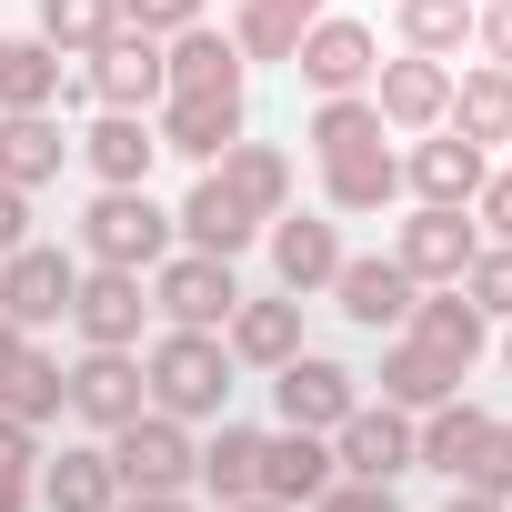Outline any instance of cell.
<instances>
[{
  "mask_svg": "<svg viewBox=\"0 0 512 512\" xmlns=\"http://www.w3.org/2000/svg\"><path fill=\"white\" fill-rule=\"evenodd\" d=\"M412 272L392 262V251H372V262H352V251H342V272H332V312L352 322V332H402L412 322Z\"/></svg>",
  "mask_w": 512,
  "mask_h": 512,
  "instance_id": "9a60e30c",
  "label": "cell"
},
{
  "mask_svg": "<svg viewBox=\"0 0 512 512\" xmlns=\"http://www.w3.org/2000/svg\"><path fill=\"white\" fill-rule=\"evenodd\" d=\"M231 342L221 332H161L151 352H141V382H151V412H171V422H221V402H231Z\"/></svg>",
  "mask_w": 512,
  "mask_h": 512,
  "instance_id": "6da1fadb",
  "label": "cell"
},
{
  "mask_svg": "<svg viewBox=\"0 0 512 512\" xmlns=\"http://www.w3.org/2000/svg\"><path fill=\"white\" fill-rule=\"evenodd\" d=\"M231 302H241V282H231V262H211V251H161V262H151V312H161V322L221 332Z\"/></svg>",
  "mask_w": 512,
  "mask_h": 512,
  "instance_id": "8992f818",
  "label": "cell"
},
{
  "mask_svg": "<svg viewBox=\"0 0 512 512\" xmlns=\"http://www.w3.org/2000/svg\"><path fill=\"white\" fill-rule=\"evenodd\" d=\"M502 372H512V322H502Z\"/></svg>",
  "mask_w": 512,
  "mask_h": 512,
  "instance_id": "816d5d0a",
  "label": "cell"
},
{
  "mask_svg": "<svg viewBox=\"0 0 512 512\" xmlns=\"http://www.w3.org/2000/svg\"><path fill=\"white\" fill-rule=\"evenodd\" d=\"M462 482H472V492H492V502H512V422H492V432L472 442V462H462Z\"/></svg>",
  "mask_w": 512,
  "mask_h": 512,
  "instance_id": "f35d334b",
  "label": "cell"
},
{
  "mask_svg": "<svg viewBox=\"0 0 512 512\" xmlns=\"http://www.w3.org/2000/svg\"><path fill=\"white\" fill-rule=\"evenodd\" d=\"M292 71H302L312 91H372V71H382V41H372V21H352V11H322V21L302 31Z\"/></svg>",
  "mask_w": 512,
  "mask_h": 512,
  "instance_id": "7c38bea8",
  "label": "cell"
},
{
  "mask_svg": "<svg viewBox=\"0 0 512 512\" xmlns=\"http://www.w3.org/2000/svg\"><path fill=\"white\" fill-rule=\"evenodd\" d=\"M472 41H482V51L512 71V0H482V11H472Z\"/></svg>",
  "mask_w": 512,
  "mask_h": 512,
  "instance_id": "ee69618b",
  "label": "cell"
},
{
  "mask_svg": "<svg viewBox=\"0 0 512 512\" xmlns=\"http://www.w3.org/2000/svg\"><path fill=\"white\" fill-rule=\"evenodd\" d=\"M462 292H472V312H482V322H512V241H482V251H472Z\"/></svg>",
  "mask_w": 512,
  "mask_h": 512,
  "instance_id": "74e56055",
  "label": "cell"
},
{
  "mask_svg": "<svg viewBox=\"0 0 512 512\" xmlns=\"http://www.w3.org/2000/svg\"><path fill=\"white\" fill-rule=\"evenodd\" d=\"M141 322H151V282L121 272V262H91L81 292H71V332L91 352H141Z\"/></svg>",
  "mask_w": 512,
  "mask_h": 512,
  "instance_id": "52a82bcc",
  "label": "cell"
},
{
  "mask_svg": "<svg viewBox=\"0 0 512 512\" xmlns=\"http://www.w3.org/2000/svg\"><path fill=\"white\" fill-rule=\"evenodd\" d=\"M111 472H121V492H191L201 442H191V422H171V412H131V422L111 432Z\"/></svg>",
  "mask_w": 512,
  "mask_h": 512,
  "instance_id": "3957f363",
  "label": "cell"
},
{
  "mask_svg": "<svg viewBox=\"0 0 512 512\" xmlns=\"http://www.w3.org/2000/svg\"><path fill=\"white\" fill-rule=\"evenodd\" d=\"M161 71H171V91H241V51H231V31H211V21L171 31V41H161Z\"/></svg>",
  "mask_w": 512,
  "mask_h": 512,
  "instance_id": "f546056e",
  "label": "cell"
},
{
  "mask_svg": "<svg viewBox=\"0 0 512 512\" xmlns=\"http://www.w3.org/2000/svg\"><path fill=\"white\" fill-rule=\"evenodd\" d=\"M71 412H81L91 432H121L131 412H151L141 352H91V342H81V362H71Z\"/></svg>",
  "mask_w": 512,
  "mask_h": 512,
  "instance_id": "2e32d148",
  "label": "cell"
},
{
  "mask_svg": "<svg viewBox=\"0 0 512 512\" xmlns=\"http://www.w3.org/2000/svg\"><path fill=\"white\" fill-rule=\"evenodd\" d=\"M171 231H181V251H211V262H241L251 241H262V211H251L221 171H201L191 181V201L171 211Z\"/></svg>",
  "mask_w": 512,
  "mask_h": 512,
  "instance_id": "5bb4252c",
  "label": "cell"
},
{
  "mask_svg": "<svg viewBox=\"0 0 512 512\" xmlns=\"http://www.w3.org/2000/svg\"><path fill=\"white\" fill-rule=\"evenodd\" d=\"M71 151L91 161V181H151V161H161V131H151V111H101V121H91Z\"/></svg>",
  "mask_w": 512,
  "mask_h": 512,
  "instance_id": "7402d4cb",
  "label": "cell"
},
{
  "mask_svg": "<svg viewBox=\"0 0 512 512\" xmlns=\"http://www.w3.org/2000/svg\"><path fill=\"white\" fill-rule=\"evenodd\" d=\"M492 432V412L482 402H432V412H412V452H422V472H442V482H462V462H472V442Z\"/></svg>",
  "mask_w": 512,
  "mask_h": 512,
  "instance_id": "83f0119b",
  "label": "cell"
},
{
  "mask_svg": "<svg viewBox=\"0 0 512 512\" xmlns=\"http://www.w3.org/2000/svg\"><path fill=\"white\" fill-rule=\"evenodd\" d=\"M71 292H81V262H71L61 241H21V251H0V312H11L21 332L71 322Z\"/></svg>",
  "mask_w": 512,
  "mask_h": 512,
  "instance_id": "5b68a950",
  "label": "cell"
},
{
  "mask_svg": "<svg viewBox=\"0 0 512 512\" xmlns=\"http://www.w3.org/2000/svg\"><path fill=\"white\" fill-rule=\"evenodd\" d=\"M61 161H71V131L51 111H0V181L41 191V181H61Z\"/></svg>",
  "mask_w": 512,
  "mask_h": 512,
  "instance_id": "484cf974",
  "label": "cell"
},
{
  "mask_svg": "<svg viewBox=\"0 0 512 512\" xmlns=\"http://www.w3.org/2000/svg\"><path fill=\"white\" fill-rule=\"evenodd\" d=\"M302 512H402V502H392V482H362V472H332V482H322V492H312Z\"/></svg>",
  "mask_w": 512,
  "mask_h": 512,
  "instance_id": "ab89813d",
  "label": "cell"
},
{
  "mask_svg": "<svg viewBox=\"0 0 512 512\" xmlns=\"http://www.w3.org/2000/svg\"><path fill=\"white\" fill-rule=\"evenodd\" d=\"M402 332H412L422 352L462 362V372H472V362H482V342H492V322L472 312V292H462V282H442V292H412V322H402Z\"/></svg>",
  "mask_w": 512,
  "mask_h": 512,
  "instance_id": "44dd1931",
  "label": "cell"
},
{
  "mask_svg": "<svg viewBox=\"0 0 512 512\" xmlns=\"http://www.w3.org/2000/svg\"><path fill=\"white\" fill-rule=\"evenodd\" d=\"M221 342H231V362L241 372H282L292 352H302V302L292 292H262V302H231V322H221Z\"/></svg>",
  "mask_w": 512,
  "mask_h": 512,
  "instance_id": "d6986e66",
  "label": "cell"
},
{
  "mask_svg": "<svg viewBox=\"0 0 512 512\" xmlns=\"http://www.w3.org/2000/svg\"><path fill=\"white\" fill-rule=\"evenodd\" d=\"M352 402H362V372L332 362V352H292V362L272 372V412H282L292 432H332Z\"/></svg>",
  "mask_w": 512,
  "mask_h": 512,
  "instance_id": "8fae6325",
  "label": "cell"
},
{
  "mask_svg": "<svg viewBox=\"0 0 512 512\" xmlns=\"http://www.w3.org/2000/svg\"><path fill=\"white\" fill-rule=\"evenodd\" d=\"M322 11H332V0H241V11H231V51L241 61H292Z\"/></svg>",
  "mask_w": 512,
  "mask_h": 512,
  "instance_id": "4316f807",
  "label": "cell"
},
{
  "mask_svg": "<svg viewBox=\"0 0 512 512\" xmlns=\"http://www.w3.org/2000/svg\"><path fill=\"white\" fill-rule=\"evenodd\" d=\"M372 111H382V131H442L452 121V61H422V51H402V61H382L372 71Z\"/></svg>",
  "mask_w": 512,
  "mask_h": 512,
  "instance_id": "4fadbf2b",
  "label": "cell"
},
{
  "mask_svg": "<svg viewBox=\"0 0 512 512\" xmlns=\"http://www.w3.org/2000/svg\"><path fill=\"white\" fill-rule=\"evenodd\" d=\"M332 462L362 472V482H402V472H422V452H412V412H402V402H352V412L332 422Z\"/></svg>",
  "mask_w": 512,
  "mask_h": 512,
  "instance_id": "ba28073f",
  "label": "cell"
},
{
  "mask_svg": "<svg viewBox=\"0 0 512 512\" xmlns=\"http://www.w3.org/2000/svg\"><path fill=\"white\" fill-rule=\"evenodd\" d=\"M472 251H482V221H472L462 201H412V221L392 231V262H402L422 292L462 282V272H472Z\"/></svg>",
  "mask_w": 512,
  "mask_h": 512,
  "instance_id": "277c9868",
  "label": "cell"
},
{
  "mask_svg": "<svg viewBox=\"0 0 512 512\" xmlns=\"http://www.w3.org/2000/svg\"><path fill=\"white\" fill-rule=\"evenodd\" d=\"M151 131H161V151H181V161H201V171H211V161L251 131V111H241V91H161Z\"/></svg>",
  "mask_w": 512,
  "mask_h": 512,
  "instance_id": "30bf717a",
  "label": "cell"
},
{
  "mask_svg": "<svg viewBox=\"0 0 512 512\" xmlns=\"http://www.w3.org/2000/svg\"><path fill=\"white\" fill-rule=\"evenodd\" d=\"M21 241H31V191L0 181V251H21Z\"/></svg>",
  "mask_w": 512,
  "mask_h": 512,
  "instance_id": "f6af8a7d",
  "label": "cell"
},
{
  "mask_svg": "<svg viewBox=\"0 0 512 512\" xmlns=\"http://www.w3.org/2000/svg\"><path fill=\"white\" fill-rule=\"evenodd\" d=\"M61 101H91L81 71H61V51L31 31V41H0V111H61Z\"/></svg>",
  "mask_w": 512,
  "mask_h": 512,
  "instance_id": "ffe728a7",
  "label": "cell"
},
{
  "mask_svg": "<svg viewBox=\"0 0 512 512\" xmlns=\"http://www.w3.org/2000/svg\"><path fill=\"white\" fill-rule=\"evenodd\" d=\"M472 11H482V0H392V31H402V51H422V61H462Z\"/></svg>",
  "mask_w": 512,
  "mask_h": 512,
  "instance_id": "836d02e7",
  "label": "cell"
},
{
  "mask_svg": "<svg viewBox=\"0 0 512 512\" xmlns=\"http://www.w3.org/2000/svg\"><path fill=\"white\" fill-rule=\"evenodd\" d=\"M211 171H221V181H231L251 211H262V221H272V211H292V151H282V141H251V131H241V141H231Z\"/></svg>",
  "mask_w": 512,
  "mask_h": 512,
  "instance_id": "4dcf8cb0",
  "label": "cell"
},
{
  "mask_svg": "<svg viewBox=\"0 0 512 512\" xmlns=\"http://www.w3.org/2000/svg\"><path fill=\"white\" fill-rule=\"evenodd\" d=\"M322 201H332V211H352V221H362V211H392V201H402V161H392L382 141L332 151V161H322Z\"/></svg>",
  "mask_w": 512,
  "mask_h": 512,
  "instance_id": "cb8c5ba5",
  "label": "cell"
},
{
  "mask_svg": "<svg viewBox=\"0 0 512 512\" xmlns=\"http://www.w3.org/2000/svg\"><path fill=\"white\" fill-rule=\"evenodd\" d=\"M121 21H131V31H161V41H171V31H191V21H201V0H121Z\"/></svg>",
  "mask_w": 512,
  "mask_h": 512,
  "instance_id": "60d3db41",
  "label": "cell"
},
{
  "mask_svg": "<svg viewBox=\"0 0 512 512\" xmlns=\"http://www.w3.org/2000/svg\"><path fill=\"white\" fill-rule=\"evenodd\" d=\"M332 272H342V231L312 211H272V292L312 302V292H332Z\"/></svg>",
  "mask_w": 512,
  "mask_h": 512,
  "instance_id": "e0dca14e",
  "label": "cell"
},
{
  "mask_svg": "<svg viewBox=\"0 0 512 512\" xmlns=\"http://www.w3.org/2000/svg\"><path fill=\"white\" fill-rule=\"evenodd\" d=\"M472 372L462 362H442V352H422L412 332H392L382 342V402H402V412H432V402H452Z\"/></svg>",
  "mask_w": 512,
  "mask_h": 512,
  "instance_id": "d4e9b609",
  "label": "cell"
},
{
  "mask_svg": "<svg viewBox=\"0 0 512 512\" xmlns=\"http://www.w3.org/2000/svg\"><path fill=\"white\" fill-rule=\"evenodd\" d=\"M41 502V472H0V512H31Z\"/></svg>",
  "mask_w": 512,
  "mask_h": 512,
  "instance_id": "bcb514c9",
  "label": "cell"
},
{
  "mask_svg": "<svg viewBox=\"0 0 512 512\" xmlns=\"http://www.w3.org/2000/svg\"><path fill=\"white\" fill-rule=\"evenodd\" d=\"M21 352H31V332H21V322H11V312H0V372H11V362H21Z\"/></svg>",
  "mask_w": 512,
  "mask_h": 512,
  "instance_id": "681fc988",
  "label": "cell"
},
{
  "mask_svg": "<svg viewBox=\"0 0 512 512\" xmlns=\"http://www.w3.org/2000/svg\"><path fill=\"white\" fill-rule=\"evenodd\" d=\"M332 472H342V462H332V432H292V422H282V432H262V492H272V502H292V512H302Z\"/></svg>",
  "mask_w": 512,
  "mask_h": 512,
  "instance_id": "603a6c76",
  "label": "cell"
},
{
  "mask_svg": "<svg viewBox=\"0 0 512 512\" xmlns=\"http://www.w3.org/2000/svg\"><path fill=\"white\" fill-rule=\"evenodd\" d=\"M442 512H512V502H492V492H472V482H452V502Z\"/></svg>",
  "mask_w": 512,
  "mask_h": 512,
  "instance_id": "c3c4849f",
  "label": "cell"
},
{
  "mask_svg": "<svg viewBox=\"0 0 512 512\" xmlns=\"http://www.w3.org/2000/svg\"><path fill=\"white\" fill-rule=\"evenodd\" d=\"M121 502V472H111V452H91V442H61V462H41V512H111Z\"/></svg>",
  "mask_w": 512,
  "mask_h": 512,
  "instance_id": "f1b7e54d",
  "label": "cell"
},
{
  "mask_svg": "<svg viewBox=\"0 0 512 512\" xmlns=\"http://www.w3.org/2000/svg\"><path fill=\"white\" fill-rule=\"evenodd\" d=\"M111 31H121V0H41V41L61 61H91Z\"/></svg>",
  "mask_w": 512,
  "mask_h": 512,
  "instance_id": "d590c367",
  "label": "cell"
},
{
  "mask_svg": "<svg viewBox=\"0 0 512 512\" xmlns=\"http://www.w3.org/2000/svg\"><path fill=\"white\" fill-rule=\"evenodd\" d=\"M81 81H91L101 111H161V91H171V71H161V31H131V21H121V31L91 51Z\"/></svg>",
  "mask_w": 512,
  "mask_h": 512,
  "instance_id": "9c48e42d",
  "label": "cell"
},
{
  "mask_svg": "<svg viewBox=\"0 0 512 512\" xmlns=\"http://www.w3.org/2000/svg\"><path fill=\"white\" fill-rule=\"evenodd\" d=\"M0 472H41V432L21 412H0Z\"/></svg>",
  "mask_w": 512,
  "mask_h": 512,
  "instance_id": "7bdbcfd3",
  "label": "cell"
},
{
  "mask_svg": "<svg viewBox=\"0 0 512 512\" xmlns=\"http://www.w3.org/2000/svg\"><path fill=\"white\" fill-rule=\"evenodd\" d=\"M0 412H21L31 432H41V422H61V412H71V372H61L41 342H31L11 372H0Z\"/></svg>",
  "mask_w": 512,
  "mask_h": 512,
  "instance_id": "e575fe53",
  "label": "cell"
},
{
  "mask_svg": "<svg viewBox=\"0 0 512 512\" xmlns=\"http://www.w3.org/2000/svg\"><path fill=\"white\" fill-rule=\"evenodd\" d=\"M302 141L332 161V151H362V141H392V131H382L372 91H322V111H312V131H302Z\"/></svg>",
  "mask_w": 512,
  "mask_h": 512,
  "instance_id": "8d00e7d4",
  "label": "cell"
},
{
  "mask_svg": "<svg viewBox=\"0 0 512 512\" xmlns=\"http://www.w3.org/2000/svg\"><path fill=\"white\" fill-rule=\"evenodd\" d=\"M452 131L462 141H512V71L502 61H482V71H452Z\"/></svg>",
  "mask_w": 512,
  "mask_h": 512,
  "instance_id": "1f68e13d",
  "label": "cell"
},
{
  "mask_svg": "<svg viewBox=\"0 0 512 512\" xmlns=\"http://www.w3.org/2000/svg\"><path fill=\"white\" fill-rule=\"evenodd\" d=\"M221 512H292V502H272V492H241V502H221Z\"/></svg>",
  "mask_w": 512,
  "mask_h": 512,
  "instance_id": "f907efd6",
  "label": "cell"
},
{
  "mask_svg": "<svg viewBox=\"0 0 512 512\" xmlns=\"http://www.w3.org/2000/svg\"><path fill=\"white\" fill-rule=\"evenodd\" d=\"M111 512H191V502H181V492H121Z\"/></svg>",
  "mask_w": 512,
  "mask_h": 512,
  "instance_id": "7dc6e473",
  "label": "cell"
},
{
  "mask_svg": "<svg viewBox=\"0 0 512 512\" xmlns=\"http://www.w3.org/2000/svg\"><path fill=\"white\" fill-rule=\"evenodd\" d=\"M472 221H482L492 241H512V171H482V191H472Z\"/></svg>",
  "mask_w": 512,
  "mask_h": 512,
  "instance_id": "b9f144b4",
  "label": "cell"
},
{
  "mask_svg": "<svg viewBox=\"0 0 512 512\" xmlns=\"http://www.w3.org/2000/svg\"><path fill=\"white\" fill-rule=\"evenodd\" d=\"M482 171H492V151H482V141H462V131L442 121V131H422V141H412V161H402V191H412V201H462V211H472Z\"/></svg>",
  "mask_w": 512,
  "mask_h": 512,
  "instance_id": "ac0fdd59",
  "label": "cell"
},
{
  "mask_svg": "<svg viewBox=\"0 0 512 512\" xmlns=\"http://www.w3.org/2000/svg\"><path fill=\"white\" fill-rule=\"evenodd\" d=\"M171 241H181V231H171V211L151 201V181H101L91 211H81V251H91V262H121V272H151Z\"/></svg>",
  "mask_w": 512,
  "mask_h": 512,
  "instance_id": "7a4b0ae2",
  "label": "cell"
},
{
  "mask_svg": "<svg viewBox=\"0 0 512 512\" xmlns=\"http://www.w3.org/2000/svg\"><path fill=\"white\" fill-rule=\"evenodd\" d=\"M191 482H201L211 502H241V492H262V432L221 412V432L201 442V472H191Z\"/></svg>",
  "mask_w": 512,
  "mask_h": 512,
  "instance_id": "d6a6232c",
  "label": "cell"
}]
</instances>
